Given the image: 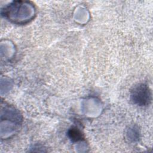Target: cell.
<instances>
[{"label": "cell", "mask_w": 153, "mask_h": 153, "mask_svg": "<svg viewBox=\"0 0 153 153\" xmlns=\"http://www.w3.org/2000/svg\"><path fill=\"white\" fill-rule=\"evenodd\" d=\"M133 102L139 106L149 105L151 101V93L149 87L144 84H139L131 91Z\"/></svg>", "instance_id": "obj_1"}, {"label": "cell", "mask_w": 153, "mask_h": 153, "mask_svg": "<svg viewBox=\"0 0 153 153\" xmlns=\"http://www.w3.org/2000/svg\"><path fill=\"white\" fill-rule=\"evenodd\" d=\"M68 135L72 141L76 142L78 140H81L82 139H84L81 132L75 127H72L69 130Z\"/></svg>", "instance_id": "obj_2"}]
</instances>
